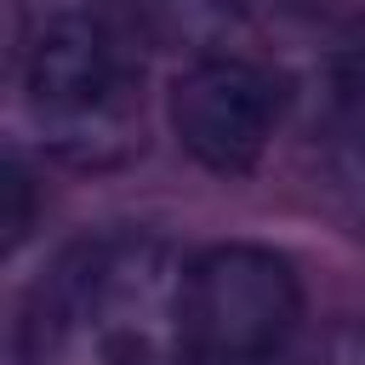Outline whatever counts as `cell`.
Segmentation results:
<instances>
[{
  "label": "cell",
  "mask_w": 365,
  "mask_h": 365,
  "mask_svg": "<svg viewBox=\"0 0 365 365\" xmlns=\"http://www.w3.org/2000/svg\"><path fill=\"white\" fill-rule=\"evenodd\" d=\"M188 262L143 228L63 245L23 297L17 365H194Z\"/></svg>",
  "instance_id": "6da1fadb"
},
{
  "label": "cell",
  "mask_w": 365,
  "mask_h": 365,
  "mask_svg": "<svg viewBox=\"0 0 365 365\" xmlns=\"http://www.w3.org/2000/svg\"><path fill=\"white\" fill-rule=\"evenodd\" d=\"M17 97L63 165H125L148 125V40L137 0H34L23 11Z\"/></svg>",
  "instance_id": "7a4b0ae2"
},
{
  "label": "cell",
  "mask_w": 365,
  "mask_h": 365,
  "mask_svg": "<svg viewBox=\"0 0 365 365\" xmlns=\"http://www.w3.org/2000/svg\"><path fill=\"white\" fill-rule=\"evenodd\" d=\"M194 365H257L302 331L297 268L268 245H211L188 262Z\"/></svg>",
  "instance_id": "3957f363"
},
{
  "label": "cell",
  "mask_w": 365,
  "mask_h": 365,
  "mask_svg": "<svg viewBox=\"0 0 365 365\" xmlns=\"http://www.w3.org/2000/svg\"><path fill=\"white\" fill-rule=\"evenodd\" d=\"M279 125V80L245 57H200L171 80V131L217 177H245Z\"/></svg>",
  "instance_id": "277c9868"
},
{
  "label": "cell",
  "mask_w": 365,
  "mask_h": 365,
  "mask_svg": "<svg viewBox=\"0 0 365 365\" xmlns=\"http://www.w3.org/2000/svg\"><path fill=\"white\" fill-rule=\"evenodd\" d=\"M331 171L354 217L365 222V23L336 68V120H331Z\"/></svg>",
  "instance_id": "5b68a950"
},
{
  "label": "cell",
  "mask_w": 365,
  "mask_h": 365,
  "mask_svg": "<svg viewBox=\"0 0 365 365\" xmlns=\"http://www.w3.org/2000/svg\"><path fill=\"white\" fill-rule=\"evenodd\" d=\"M257 365H365V319H336L325 331H297L279 354Z\"/></svg>",
  "instance_id": "8992f818"
},
{
  "label": "cell",
  "mask_w": 365,
  "mask_h": 365,
  "mask_svg": "<svg viewBox=\"0 0 365 365\" xmlns=\"http://www.w3.org/2000/svg\"><path fill=\"white\" fill-rule=\"evenodd\" d=\"M0 194H6V217H0L6 251H17L23 234H29V217H34V188H29V171H23L17 154H6V165H0Z\"/></svg>",
  "instance_id": "52a82bcc"
}]
</instances>
